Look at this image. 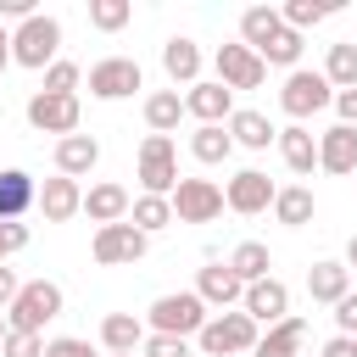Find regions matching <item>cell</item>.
Segmentation results:
<instances>
[{"label": "cell", "mask_w": 357, "mask_h": 357, "mask_svg": "<svg viewBox=\"0 0 357 357\" xmlns=\"http://www.w3.org/2000/svg\"><path fill=\"white\" fill-rule=\"evenodd\" d=\"M61 307H67V296H61L56 279H28V284L17 290V301L6 307V329H17V335H39L50 318H61Z\"/></svg>", "instance_id": "cell-1"}, {"label": "cell", "mask_w": 357, "mask_h": 357, "mask_svg": "<svg viewBox=\"0 0 357 357\" xmlns=\"http://www.w3.org/2000/svg\"><path fill=\"white\" fill-rule=\"evenodd\" d=\"M206 318H212V312H206V301H201L195 290H167V296L151 301L145 329H151V335H178V340H190V335H201Z\"/></svg>", "instance_id": "cell-2"}, {"label": "cell", "mask_w": 357, "mask_h": 357, "mask_svg": "<svg viewBox=\"0 0 357 357\" xmlns=\"http://www.w3.org/2000/svg\"><path fill=\"white\" fill-rule=\"evenodd\" d=\"M56 50H61V22H56L50 11H33L28 22L11 28V61H17V67L45 73V67L56 61Z\"/></svg>", "instance_id": "cell-3"}, {"label": "cell", "mask_w": 357, "mask_h": 357, "mask_svg": "<svg viewBox=\"0 0 357 357\" xmlns=\"http://www.w3.org/2000/svg\"><path fill=\"white\" fill-rule=\"evenodd\" d=\"M178 190V145L173 134L139 139V195H173Z\"/></svg>", "instance_id": "cell-4"}, {"label": "cell", "mask_w": 357, "mask_h": 357, "mask_svg": "<svg viewBox=\"0 0 357 357\" xmlns=\"http://www.w3.org/2000/svg\"><path fill=\"white\" fill-rule=\"evenodd\" d=\"M262 340V329L234 307V312H212L206 324H201V335H195V346L206 351V357H234V351H251Z\"/></svg>", "instance_id": "cell-5"}, {"label": "cell", "mask_w": 357, "mask_h": 357, "mask_svg": "<svg viewBox=\"0 0 357 357\" xmlns=\"http://www.w3.org/2000/svg\"><path fill=\"white\" fill-rule=\"evenodd\" d=\"M279 106H284V117H290V123H307V117H318L324 106H335V89H329V78H324V73L296 67V73H284Z\"/></svg>", "instance_id": "cell-6"}, {"label": "cell", "mask_w": 357, "mask_h": 357, "mask_svg": "<svg viewBox=\"0 0 357 357\" xmlns=\"http://www.w3.org/2000/svg\"><path fill=\"white\" fill-rule=\"evenodd\" d=\"M167 201H173V223H212V218H223V184H212V178H178V190Z\"/></svg>", "instance_id": "cell-7"}, {"label": "cell", "mask_w": 357, "mask_h": 357, "mask_svg": "<svg viewBox=\"0 0 357 357\" xmlns=\"http://www.w3.org/2000/svg\"><path fill=\"white\" fill-rule=\"evenodd\" d=\"M89 251H95V262H100V268H123V262H139V257L151 251V234H139V229L123 218V223H106V229H95Z\"/></svg>", "instance_id": "cell-8"}, {"label": "cell", "mask_w": 357, "mask_h": 357, "mask_svg": "<svg viewBox=\"0 0 357 357\" xmlns=\"http://www.w3.org/2000/svg\"><path fill=\"white\" fill-rule=\"evenodd\" d=\"M134 89H145V73L134 56H106L89 67V95L95 100H128Z\"/></svg>", "instance_id": "cell-9"}, {"label": "cell", "mask_w": 357, "mask_h": 357, "mask_svg": "<svg viewBox=\"0 0 357 357\" xmlns=\"http://www.w3.org/2000/svg\"><path fill=\"white\" fill-rule=\"evenodd\" d=\"M78 117H84L78 95H45V89H33V95H28V123H33L39 134L67 139V134H78Z\"/></svg>", "instance_id": "cell-10"}, {"label": "cell", "mask_w": 357, "mask_h": 357, "mask_svg": "<svg viewBox=\"0 0 357 357\" xmlns=\"http://www.w3.org/2000/svg\"><path fill=\"white\" fill-rule=\"evenodd\" d=\"M273 195H279V184H273L262 167H240V173L223 184V206H229V212H240V218L268 212V206H273Z\"/></svg>", "instance_id": "cell-11"}, {"label": "cell", "mask_w": 357, "mask_h": 357, "mask_svg": "<svg viewBox=\"0 0 357 357\" xmlns=\"http://www.w3.org/2000/svg\"><path fill=\"white\" fill-rule=\"evenodd\" d=\"M240 312L257 324V329H273V324H284L290 318V284L284 279H257V284H245V296H240Z\"/></svg>", "instance_id": "cell-12"}, {"label": "cell", "mask_w": 357, "mask_h": 357, "mask_svg": "<svg viewBox=\"0 0 357 357\" xmlns=\"http://www.w3.org/2000/svg\"><path fill=\"white\" fill-rule=\"evenodd\" d=\"M212 67H218V84H223L229 95H234V89H262V78H268L262 56H257V50H245V45H218Z\"/></svg>", "instance_id": "cell-13"}, {"label": "cell", "mask_w": 357, "mask_h": 357, "mask_svg": "<svg viewBox=\"0 0 357 357\" xmlns=\"http://www.w3.org/2000/svg\"><path fill=\"white\" fill-rule=\"evenodd\" d=\"M184 117H195V128H201V123H229V117H234V95H229L218 78H201V84L184 89Z\"/></svg>", "instance_id": "cell-14"}, {"label": "cell", "mask_w": 357, "mask_h": 357, "mask_svg": "<svg viewBox=\"0 0 357 357\" xmlns=\"http://www.w3.org/2000/svg\"><path fill=\"white\" fill-rule=\"evenodd\" d=\"M195 296L206 301V312H234L240 296H245V284L229 273V262H212V268L195 273Z\"/></svg>", "instance_id": "cell-15"}, {"label": "cell", "mask_w": 357, "mask_h": 357, "mask_svg": "<svg viewBox=\"0 0 357 357\" xmlns=\"http://www.w3.org/2000/svg\"><path fill=\"white\" fill-rule=\"evenodd\" d=\"M33 206L45 212V223H67V218H78L84 212V190H78V178H45L39 184V195H33Z\"/></svg>", "instance_id": "cell-16"}, {"label": "cell", "mask_w": 357, "mask_h": 357, "mask_svg": "<svg viewBox=\"0 0 357 357\" xmlns=\"http://www.w3.org/2000/svg\"><path fill=\"white\" fill-rule=\"evenodd\" d=\"M128 201H134V195H128L123 184L100 178V184H89V190H84V218H89L95 229H106V223H123V218H128Z\"/></svg>", "instance_id": "cell-17"}, {"label": "cell", "mask_w": 357, "mask_h": 357, "mask_svg": "<svg viewBox=\"0 0 357 357\" xmlns=\"http://www.w3.org/2000/svg\"><path fill=\"white\" fill-rule=\"evenodd\" d=\"M318 167L324 173H357V128H346V123H335V128H324L318 134Z\"/></svg>", "instance_id": "cell-18"}, {"label": "cell", "mask_w": 357, "mask_h": 357, "mask_svg": "<svg viewBox=\"0 0 357 357\" xmlns=\"http://www.w3.org/2000/svg\"><path fill=\"white\" fill-rule=\"evenodd\" d=\"M145 318H134V312H106L100 318V346L112 351V357H134L139 346H145Z\"/></svg>", "instance_id": "cell-19"}, {"label": "cell", "mask_w": 357, "mask_h": 357, "mask_svg": "<svg viewBox=\"0 0 357 357\" xmlns=\"http://www.w3.org/2000/svg\"><path fill=\"white\" fill-rule=\"evenodd\" d=\"M33 195H39V184L22 167H0V223H22L33 212Z\"/></svg>", "instance_id": "cell-20"}, {"label": "cell", "mask_w": 357, "mask_h": 357, "mask_svg": "<svg viewBox=\"0 0 357 357\" xmlns=\"http://www.w3.org/2000/svg\"><path fill=\"white\" fill-rule=\"evenodd\" d=\"M162 73L173 78V89H178V84H184V89L201 84V45L184 39V33H173V39L162 45Z\"/></svg>", "instance_id": "cell-21"}, {"label": "cell", "mask_w": 357, "mask_h": 357, "mask_svg": "<svg viewBox=\"0 0 357 357\" xmlns=\"http://www.w3.org/2000/svg\"><path fill=\"white\" fill-rule=\"evenodd\" d=\"M95 162H100V139H95V134H67V139H56V173H61V178H84V173H95Z\"/></svg>", "instance_id": "cell-22"}, {"label": "cell", "mask_w": 357, "mask_h": 357, "mask_svg": "<svg viewBox=\"0 0 357 357\" xmlns=\"http://www.w3.org/2000/svg\"><path fill=\"white\" fill-rule=\"evenodd\" d=\"M279 156H284V167L290 173H312L318 167V134L307 128V123H290V128H279Z\"/></svg>", "instance_id": "cell-23"}, {"label": "cell", "mask_w": 357, "mask_h": 357, "mask_svg": "<svg viewBox=\"0 0 357 357\" xmlns=\"http://www.w3.org/2000/svg\"><path fill=\"white\" fill-rule=\"evenodd\" d=\"M346 290H351V268H346V262L329 257V262H312V268H307V296H312V301L335 307Z\"/></svg>", "instance_id": "cell-24"}, {"label": "cell", "mask_w": 357, "mask_h": 357, "mask_svg": "<svg viewBox=\"0 0 357 357\" xmlns=\"http://www.w3.org/2000/svg\"><path fill=\"white\" fill-rule=\"evenodd\" d=\"M223 128H229V139H234V145H245V151H268V145L279 139V128H273L262 112H251V106H240Z\"/></svg>", "instance_id": "cell-25"}, {"label": "cell", "mask_w": 357, "mask_h": 357, "mask_svg": "<svg viewBox=\"0 0 357 357\" xmlns=\"http://www.w3.org/2000/svg\"><path fill=\"white\" fill-rule=\"evenodd\" d=\"M301 340H307V324L290 312L284 324H273V329L251 346V357H301Z\"/></svg>", "instance_id": "cell-26"}, {"label": "cell", "mask_w": 357, "mask_h": 357, "mask_svg": "<svg viewBox=\"0 0 357 357\" xmlns=\"http://www.w3.org/2000/svg\"><path fill=\"white\" fill-rule=\"evenodd\" d=\"M190 156H195L201 167H218V162H229V156H234V139H229V128H223V123H201V128L190 134Z\"/></svg>", "instance_id": "cell-27"}, {"label": "cell", "mask_w": 357, "mask_h": 357, "mask_svg": "<svg viewBox=\"0 0 357 357\" xmlns=\"http://www.w3.org/2000/svg\"><path fill=\"white\" fill-rule=\"evenodd\" d=\"M312 212H318V201H312V190H307V184H284V190L273 195V218H279L284 229H307V223H312Z\"/></svg>", "instance_id": "cell-28"}, {"label": "cell", "mask_w": 357, "mask_h": 357, "mask_svg": "<svg viewBox=\"0 0 357 357\" xmlns=\"http://www.w3.org/2000/svg\"><path fill=\"white\" fill-rule=\"evenodd\" d=\"M279 28H284V22H279V6H245V11H240V45H245V50H262Z\"/></svg>", "instance_id": "cell-29"}, {"label": "cell", "mask_w": 357, "mask_h": 357, "mask_svg": "<svg viewBox=\"0 0 357 357\" xmlns=\"http://www.w3.org/2000/svg\"><path fill=\"white\" fill-rule=\"evenodd\" d=\"M178 117H184V95L178 89H151L145 95V128L151 134H173Z\"/></svg>", "instance_id": "cell-30"}, {"label": "cell", "mask_w": 357, "mask_h": 357, "mask_svg": "<svg viewBox=\"0 0 357 357\" xmlns=\"http://www.w3.org/2000/svg\"><path fill=\"white\" fill-rule=\"evenodd\" d=\"M268 268H273V257H268V245H262V240H240V245L229 251V273H234L240 284L268 279Z\"/></svg>", "instance_id": "cell-31"}, {"label": "cell", "mask_w": 357, "mask_h": 357, "mask_svg": "<svg viewBox=\"0 0 357 357\" xmlns=\"http://www.w3.org/2000/svg\"><path fill=\"white\" fill-rule=\"evenodd\" d=\"M128 223H134L139 234H156V229L173 223V201H167V195H134V201H128Z\"/></svg>", "instance_id": "cell-32"}, {"label": "cell", "mask_w": 357, "mask_h": 357, "mask_svg": "<svg viewBox=\"0 0 357 357\" xmlns=\"http://www.w3.org/2000/svg\"><path fill=\"white\" fill-rule=\"evenodd\" d=\"M324 78H329V89H357V45H351V39L329 45V56H324Z\"/></svg>", "instance_id": "cell-33"}, {"label": "cell", "mask_w": 357, "mask_h": 357, "mask_svg": "<svg viewBox=\"0 0 357 357\" xmlns=\"http://www.w3.org/2000/svg\"><path fill=\"white\" fill-rule=\"evenodd\" d=\"M329 11H335L329 0H284V6H279V22L296 28V33H307V28H318Z\"/></svg>", "instance_id": "cell-34"}, {"label": "cell", "mask_w": 357, "mask_h": 357, "mask_svg": "<svg viewBox=\"0 0 357 357\" xmlns=\"http://www.w3.org/2000/svg\"><path fill=\"white\" fill-rule=\"evenodd\" d=\"M257 56H262V67H290V73H296V61H301V33H296V28H279Z\"/></svg>", "instance_id": "cell-35"}, {"label": "cell", "mask_w": 357, "mask_h": 357, "mask_svg": "<svg viewBox=\"0 0 357 357\" xmlns=\"http://www.w3.org/2000/svg\"><path fill=\"white\" fill-rule=\"evenodd\" d=\"M128 17H134V6H128V0H89V28H100V33L128 28Z\"/></svg>", "instance_id": "cell-36"}, {"label": "cell", "mask_w": 357, "mask_h": 357, "mask_svg": "<svg viewBox=\"0 0 357 357\" xmlns=\"http://www.w3.org/2000/svg\"><path fill=\"white\" fill-rule=\"evenodd\" d=\"M78 84H84V67L56 56V61L45 67V84H39V89H45V95H78Z\"/></svg>", "instance_id": "cell-37"}, {"label": "cell", "mask_w": 357, "mask_h": 357, "mask_svg": "<svg viewBox=\"0 0 357 357\" xmlns=\"http://www.w3.org/2000/svg\"><path fill=\"white\" fill-rule=\"evenodd\" d=\"M0 357H45V335H6V346H0Z\"/></svg>", "instance_id": "cell-38"}, {"label": "cell", "mask_w": 357, "mask_h": 357, "mask_svg": "<svg viewBox=\"0 0 357 357\" xmlns=\"http://www.w3.org/2000/svg\"><path fill=\"white\" fill-rule=\"evenodd\" d=\"M139 351L145 357H190V340H178V335H145Z\"/></svg>", "instance_id": "cell-39"}, {"label": "cell", "mask_w": 357, "mask_h": 357, "mask_svg": "<svg viewBox=\"0 0 357 357\" xmlns=\"http://www.w3.org/2000/svg\"><path fill=\"white\" fill-rule=\"evenodd\" d=\"M335 329H340L346 340H357V290H346V296L335 301Z\"/></svg>", "instance_id": "cell-40"}, {"label": "cell", "mask_w": 357, "mask_h": 357, "mask_svg": "<svg viewBox=\"0 0 357 357\" xmlns=\"http://www.w3.org/2000/svg\"><path fill=\"white\" fill-rule=\"evenodd\" d=\"M45 357H95V346L78 335H56V340H45Z\"/></svg>", "instance_id": "cell-41"}, {"label": "cell", "mask_w": 357, "mask_h": 357, "mask_svg": "<svg viewBox=\"0 0 357 357\" xmlns=\"http://www.w3.org/2000/svg\"><path fill=\"white\" fill-rule=\"evenodd\" d=\"M22 245H28V223H0V262L11 251H22Z\"/></svg>", "instance_id": "cell-42"}, {"label": "cell", "mask_w": 357, "mask_h": 357, "mask_svg": "<svg viewBox=\"0 0 357 357\" xmlns=\"http://www.w3.org/2000/svg\"><path fill=\"white\" fill-rule=\"evenodd\" d=\"M335 112L346 128H357V89H335Z\"/></svg>", "instance_id": "cell-43"}, {"label": "cell", "mask_w": 357, "mask_h": 357, "mask_svg": "<svg viewBox=\"0 0 357 357\" xmlns=\"http://www.w3.org/2000/svg\"><path fill=\"white\" fill-rule=\"evenodd\" d=\"M17 290H22V279H17V273H11L6 262H0V312H6L11 301H17Z\"/></svg>", "instance_id": "cell-44"}, {"label": "cell", "mask_w": 357, "mask_h": 357, "mask_svg": "<svg viewBox=\"0 0 357 357\" xmlns=\"http://www.w3.org/2000/svg\"><path fill=\"white\" fill-rule=\"evenodd\" d=\"M324 357H357V351H351L346 335H335V340H324Z\"/></svg>", "instance_id": "cell-45"}, {"label": "cell", "mask_w": 357, "mask_h": 357, "mask_svg": "<svg viewBox=\"0 0 357 357\" xmlns=\"http://www.w3.org/2000/svg\"><path fill=\"white\" fill-rule=\"evenodd\" d=\"M6 67H11V28L0 22V73H6Z\"/></svg>", "instance_id": "cell-46"}, {"label": "cell", "mask_w": 357, "mask_h": 357, "mask_svg": "<svg viewBox=\"0 0 357 357\" xmlns=\"http://www.w3.org/2000/svg\"><path fill=\"white\" fill-rule=\"evenodd\" d=\"M346 268H357V234L346 240Z\"/></svg>", "instance_id": "cell-47"}, {"label": "cell", "mask_w": 357, "mask_h": 357, "mask_svg": "<svg viewBox=\"0 0 357 357\" xmlns=\"http://www.w3.org/2000/svg\"><path fill=\"white\" fill-rule=\"evenodd\" d=\"M6 335H11V329H6V312H0V346H6Z\"/></svg>", "instance_id": "cell-48"}, {"label": "cell", "mask_w": 357, "mask_h": 357, "mask_svg": "<svg viewBox=\"0 0 357 357\" xmlns=\"http://www.w3.org/2000/svg\"><path fill=\"white\" fill-rule=\"evenodd\" d=\"M351 351H357V340H351Z\"/></svg>", "instance_id": "cell-49"}, {"label": "cell", "mask_w": 357, "mask_h": 357, "mask_svg": "<svg viewBox=\"0 0 357 357\" xmlns=\"http://www.w3.org/2000/svg\"><path fill=\"white\" fill-rule=\"evenodd\" d=\"M106 357H112V351H106Z\"/></svg>", "instance_id": "cell-50"}]
</instances>
